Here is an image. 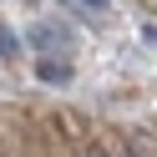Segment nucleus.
I'll return each instance as SVG.
<instances>
[{
	"label": "nucleus",
	"instance_id": "2",
	"mask_svg": "<svg viewBox=\"0 0 157 157\" xmlns=\"http://www.w3.org/2000/svg\"><path fill=\"white\" fill-rule=\"evenodd\" d=\"M36 71H41V81H66V76H71L66 66H51V56H46V61L36 66Z\"/></svg>",
	"mask_w": 157,
	"mask_h": 157
},
{
	"label": "nucleus",
	"instance_id": "1",
	"mask_svg": "<svg viewBox=\"0 0 157 157\" xmlns=\"http://www.w3.org/2000/svg\"><path fill=\"white\" fill-rule=\"evenodd\" d=\"M31 41L41 46V51H71V31H61V25H36Z\"/></svg>",
	"mask_w": 157,
	"mask_h": 157
},
{
	"label": "nucleus",
	"instance_id": "5",
	"mask_svg": "<svg viewBox=\"0 0 157 157\" xmlns=\"http://www.w3.org/2000/svg\"><path fill=\"white\" fill-rule=\"evenodd\" d=\"M96 157H101V152H96Z\"/></svg>",
	"mask_w": 157,
	"mask_h": 157
},
{
	"label": "nucleus",
	"instance_id": "3",
	"mask_svg": "<svg viewBox=\"0 0 157 157\" xmlns=\"http://www.w3.org/2000/svg\"><path fill=\"white\" fill-rule=\"evenodd\" d=\"M21 51V41H15V31H5V25H0V56H15Z\"/></svg>",
	"mask_w": 157,
	"mask_h": 157
},
{
	"label": "nucleus",
	"instance_id": "4",
	"mask_svg": "<svg viewBox=\"0 0 157 157\" xmlns=\"http://www.w3.org/2000/svg\"><path fill=\"white\" fill-rule=\"evenodd\" d=\"M86 5H96V10H101V5H106V0H86Z\"/></svg>",
	"mask_w": 157,
	"mask_h": 157
}]
</instances>
